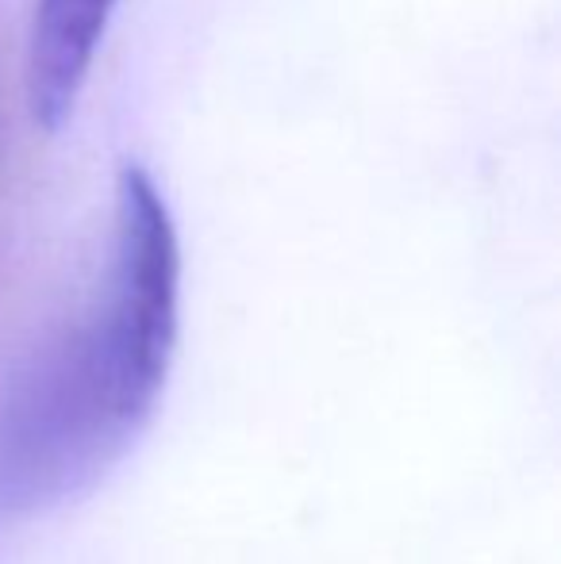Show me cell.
<instances>
[{
  "mask_svg": "<svg viewBox=\"0 0 561 564\" xmlns=\"http://www.w3.org/2000/svg\"><path fill=\"white\" fill-rule=\"evenodd\" d=\"M177 330V227L150 173L123 162L105 296L0 392V514L82 496L136 446L170 384Z\"/></svg>",
  "mask_w": 561,
  "mask_h": 564,
  "instance_id": "cell-1",
  "label": "cell"
},
{
  "mask_svg": "<svg viewBox=\"0 0 561 564\" xmlns=\"http://www.w3.org/2000/svg\"><path fill=\"white\" fill-rule=\"evenodd\" d=\"M116 4L120 0H35L23 93L39 131L69 123Z\"/></svg>",
  "mask_w": 561,
  "mask_h": 564,
  "instance_id": "cell-2",
  "label": "cell"
}]
</instances>
